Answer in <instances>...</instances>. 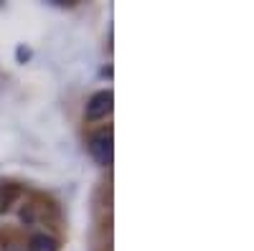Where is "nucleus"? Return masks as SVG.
Listing matches in <instances>:
<instances>
[{
	"mask_svg": "<svg viewBox=\"0 0 254 251\" xmlns=\"http://www.w3.org/2000/svg\"><path fill=\"white\" fill-rule=\"evenodd\" d=\"M13 198H15V188H5V185H0V211H3V208H8Z\"/></svg>",
	"mask_w": 254,
	"mask_h": 251,
	"instance_id": "obj_4",
	"label": "nucleus"
},
{
	"mask_svg": "<svg viewBox=\"0 0 254 251\" xmlns=\"http://www.w3.org/2000/svg\"><path fill=\"white\" fill-rule=\"evenodd\" d=\"M28 251H59V241L49 234H33L28 241Z\"/></svg>",
	"mask_w": 254,
	"mask_h": 251,
	"instance_id": "obj_3",
	"label": "nucleus"
},
{
	"mask_svg": "<svg viewBox=\"0 0 254 251\" xmlns=\"http://www.w3.org/2000/svg\"><path fill=\"white\" fill-rule=\"evenodd\" d=\"M89 155L99 162V165H112V130H99L89 137Z\"/></svg>",
	"mask_w": 254,
	"mask_h": 251,
	"instance_id": "obj_1",
	"label": "nucleus"
},
{
	"mask_svg": "<svg viewBox=\"0 0 254 251\" xmlns=\"http://www.w3.org/2000/svg\"><path fill=\"white\" fill-rule=\"evenodd\" d=\"M5 251H26V246H20V244H10Z\"/></svg>",
	"mask_w": 254,
	"mask_h": 251,
	"instance_id": "obj_5",
	"label": "nucleus"
},
{
	"mask_svg": "<svg viewBox=\"0 0 254 251\" xmlns=\"http://www.w3.org/2000/svg\"><path fill=\"white\" fill-rule=\"evenodd\" d=\"M112 92L110 89H104V92H97L89 101H87V109H84V114H87L89 122H97V119H104L110 112H112Z\"/></svg>",
	"mask_w": 254,
	"mask_h": 251,
	"instance_id": "obj_2",
	"label": "nucleus"
}]
</instances>
